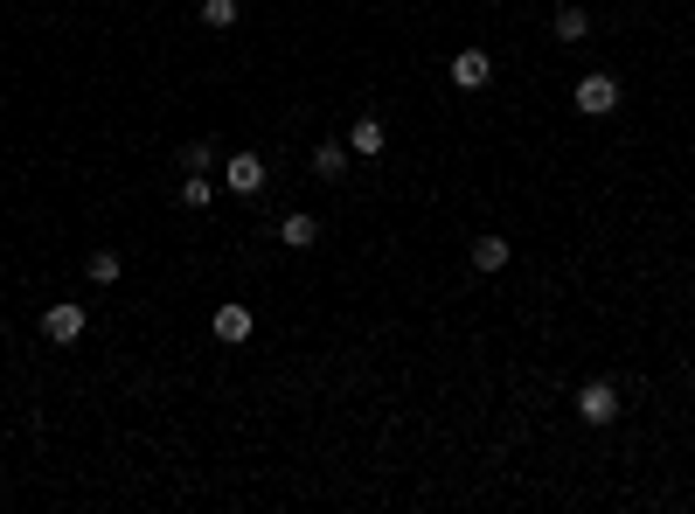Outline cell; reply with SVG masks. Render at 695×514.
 I'll return each instance as SVG.
<instances>
[{"mask_svg":"<svg viewBox=\"0 0 695 514\" xmlns=\"http://www.w3.org/2000/svg\"><path fill=\"white\" fill-rule=\"evenodd\" d=\"M313 174H320V181H341V174H348V139H320V146H313Z\"/></svg>","mask_w":695,"mask_h":514,"instance_id":"ba28073f","label":"cell"},{"mask_svg":"<svg viewBox=\"0 0 695 514\" xmlns=\"http://www.w3.org/2000/svg\"><path fill=\"white\" fill-rule=\"evenodd\" d=\"M174 195H181V209H209V202H216V181H209V174H188Z\"/></svg>","mask_w":695,"mask_h":514,"instance_id":"4fadbf2b","label":"cell"},{"mask_svg":"<svg viewBox=\"0 0 695 514\" xmlns=\"http://www.w3.org/2000/svg\"><path fill=\"white\" fill-rule=\"evenodd\" d=\"M181 160H188V174H209V167H216V146H209V139H195Z\"/></svg>","mask_w":695,"mask_h":514,"instance_id":"9a60e30c","label":"cell"},{"mask_svg":"<svg viewBox=\"0 0 695 514\" xmlns=\"http://www.w3.org/2000/svg\"><path fill=\"white\" fill-rule=\"evenodd\" d=\"M278 244H292V251H313V244H320V223H313L306 209H292V216L278 223Z\"/></svg>","mask_w":695,"mask_h":514,"instance_id":"9c48e42d","label":"cell"},{"mask_svg":"<svg viewBox=\"0 0 695 514\" xmlns=\"http://www.w3.org/2000/svg\"><path fill=\"white\" fill-rule=\"evenodd\" d=\"M84 271H91V285H119V278H126V257H119V251H91Z\"/></svg>","mask_w":695,"mask_h":514,"instance_id":"7c38bea8","label":"cell"},{"mask_svg":"<svg viewBox=\"0 0 695 514\" xmlns=\"http://www.w3.org/2000/svg\"><path fill=\"white\" fill-rule=\"evenodd\" d=\"M383 146H390V126H383V119H355V126H348V153H362V160H376Z\"/></svg>","mask_w":695,"mask_h":514,"instance_id":"52a82bcc","label":"cell"},{"mask_svg":"<svg viewBox=\"0 0 695 514\" xmlns=\"http://www.w3.org/2000/svg\"><path fill=\"white\" fill-rule=\"evenodd\" d=\"M209 334H216L223 348H244V341L258 334V313H251V306H237V299H223V306H216V320H209Z\"/></svg>","mask_w":695,"mask_h":514,"instance_id":"3957f363","label":"cell"},{"mask_svg":"<svg viewBox=\"0 0 695 514\" xmlns=\"http://www.w3.org/2000/svg\"><path fill=\"white\" fill-rule=\"evenodd\" d=\"M223 188H237V195H265V160H258L251 146H237V153L223 160Z\"/></svg>","mask_w":695,"mask_h":514,"instance_id":"5b68a950","label":"cell"},{"mask_svg":"<svg viewBox=\"0 0 695 514\" xmlns=\"http://www.w3.org/2000/svg\"><path fill=\"white\" fill-rule=\"evenodd\" d=\"M202 28H237V0H202Z\"/></svg>","mask_w":695,"mask_h":514,"instance_id":"5bb4252c","label":"cell"},{"mask_svg":"<svg viewBox=\"0 0 695 514\" xmlns=\"http://www.w3.org/2000/svg\"><path fill=\"white\" fill-rule=\"evenodd\" d=\"M550 35H556V42H584V35H591V14H584V7H556Z\"/></svg>","mask_w":695,"mask_h":514,"instance_id":"30bf717a","label":"cell"},{"mask_svg":"<svg viewBox=\"0 0 695 514\" xmlns=\"http://www.w3.org/2000/svg\"><path fill=\"white\" fill-rule=\"evenodd\" d=\"M452 84H459V91H487V84H494L487 49H459V56H452Z\"/></svg>","mask_w":695,"mask_h":514,"instance_id":"8992f818","label":"cell"},{"mask_svg":"<svg viewBox=\"0 0 695 514\" xmlns=\"http://www.w3.org/2000/svg\"><path fill=\"white\" fill-rule=\"evenodd\" d=\"M508 257H515L508 237H473V264H480V271H508Z\"/></svg>","mask_w":695,"mask_h":514,"instance_id":"8fae6325","label":"cell"},{"mask_svg":"<svg viewBox=\"0 0 695 514\" xmlns=\"http://www.w3.org/2000/svg\"><path fill=\"white\" fill-rule=\"evenodd\" d=\"M570 98H577V112H584V119H605V112L619 105V77H612V70H591V77H577V91H570Z\"/></svg>","mask_w":695,"mask_h":514,"instance_id":"7a4b0ae2","label":"cell"},{"mask_svg":"<svg viewBox=\"0 0 695 514\" xmlns=\"http://www.w3.org/2000/svg\"><path fill=\"white\" fill-rule=\"evenodd\" d=\"M570 410H577L584 424H612V417H619V383H605V376H598V383H584Z\"/></svg>","mask_w":695,"mask_h":514,"instance_id":"277c9868","label":"cell"},{"mask_svg":"<svg viewBox=\"0 0 695 514\" xmlns=\"http://www.w3.org/2000/svg\"><path fill=\"white\" fill-rule=\"evenodd\" d=\"M84 327H91V313H84L77 299H56V306L42 313V341H56V348H77Z\"/></svg>","mask_w":695,"mask_h":514,"instance_id":"6da1fadb","label":"cell"}]
</instances>
